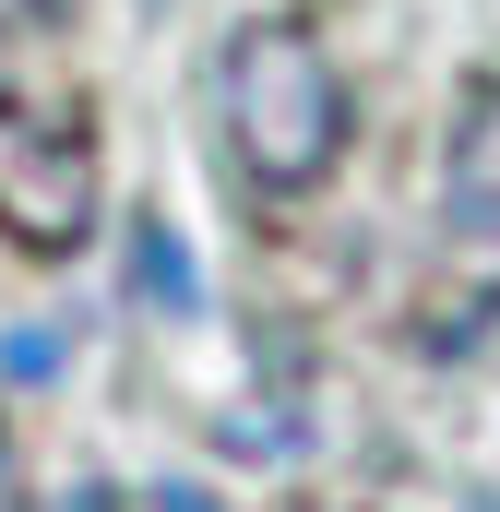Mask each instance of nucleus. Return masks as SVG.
I'll return each mask as SVG.
<instances>
[{
	"label": "nucleus",
	"mask_w": 500,
	"mask_h": 512,
	"mask_svg": "<svg viewBox=\"0 0 500 512\" xmlns=\"http://www.w3.org/2000/svg\"><path fill=\"white\" fill-rule=\"evenodd\" d=\"M215 96H227V155H239L250 191L298 203V191L334 179V155H346V84L310 48V24H239L227 60H215Z\"/></svg>",
	"instance_id": "nucleus-1"
},
{
	"label": "nucleus",
	"mask_w": 500,
	"mask_h": 512,
	"mask_svg": "<svg viewBox=\"0 0 500 512\" xmlns=\"http://www.w3.org/2000/svg\"><path fill=\"white\" fill-rule=\"evenodd\" d=\"M0 239L48 251V262L96 239V143H84V120L0 96Z\"/></svg>",
	"instance_id": "nucleus-2"
},
{
	"label": "nucleus",
	"mask_w": 500,
	"mask_h": 512,
	"mask_svg": "<svg viewBox=\"0 0 500 512\" xmlns=\"http://www.w3.org/2000/svg\"><path fill=\"white\" fill-rule=\"evenodd\" d=\"M441 227H453V251L500 286V84H477V96H465L453 167H441Z\"/></svg>",
	"instance_id": "nucleus-3"
},
{
	"label": "nucleus",
	"mask_w": 500,
	"mask_h": 512,
	"mask_svg": "<svg viewBox=\"0 0 500 512\" xmlns=\"http://www.w3.org/2000/svg\"><path fill=\"white\" fill-rule=\"evenodd\" d=\"M131 298H143V310H167V322H191V310H203V274H191V251H179V227H167V215H143V227H131Z\"/></svg>",
	"instance_id": "nucleus-4"
},
{
	"label": "nucleus",
	"mask_w": 500,
	"mask_h": 512,
	"mask_svg": "<svg viewBox=\"0 0 500 512\" xmlns=\"http://www.w3.org/2000/svg\"><path fill=\"white\" fill-rule=\"evenodd\" d=\"M60 358H72V346H60L48 322H24V334H0V370H12V382H48Z\"/></svg>",
	"instance_id": "nucleus-5"
},
{
	"label": "nucleus",
	"mask_w": 500,
	"mask_h": 512,
	"mask_svg": "<svg viewBox=\"0 0 500 512\" xmlns=\"http://www.w3.org/2000/svg\"><path fill=\"white\" fill-rule=\"evenodd\" d=\"M84 0H0V36H48V24H72Z\"/></svg>",
	"instance_id": "nucleus-6"
},
{
	"label": "nucleus",
	"mask_w": 500,
	"mask_h": 512,
	"mask_svg": "<svg viewBox=\"0 0 500 512\" xmlns=\"http://www.w3.org/2000/svg\"><path fill=\"white\" fill-rule=\"evenodd\" d=\"M0 512H24V465H12V441H0Z\"/></svg>",
	"instance_id": "nucleus-7"
},
{
	"label": "nucleus",
	"mask_w": 500,
	"mask_h": 512,
	"mask_svg": "<svg viewBox=\"0 0 500 512\" xmlns=\"http://www.w3.org/2000/svg\"><path fill=\"white\" fill-rule=\"evenodd\" d=\"M155 512H215V501H203V489H155Z\"/></svg>",
	"instance_id": "nucleus-8"
}]
</instances>
